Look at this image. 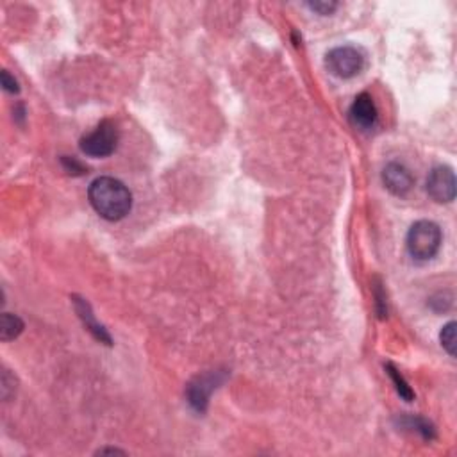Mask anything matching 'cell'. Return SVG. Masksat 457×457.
Returning a JSON list of instances; mask_svg holds the SVG:
<instances>
[{"instance_id": "9", "label": "cell", "mask_w": 457, "mask_h": 457, "mask_svg": "<svg viewBox=\"0 0 457 457\" xmlns=\"http://www.w3.org/2000/svg\"><path fill=\"white\" fill-rule=\"evenodd\" d=\"M73 305H75V312L79 315V318L83 320L84 327L90 330L91 336H93L97 341H100V343H105V345H112L111 336H109V332L105 330V327L100 325V323L97 322V318H95L90 304H88L84 298L73 297Z\"/></svg>"}, {"instance_id": "18", "label": "cell", "mask_w": 457, "mask_h": 457, "mask_svg": "<svg viewBox=\"0 0 457 457\" xmlns=\"http://www.w3.org/2000/svg\"><path fill=\"white\" fill-rule=\"evenodd\" d=\"M97 453H124V450H118V448H100Z\"/></svg>"}, {"instance_id": "2", "label": "cell", "mask_w": 457, "mask_h": 457, "mask_svg": "<svg viewBox=\"0 0 457 457\" xmlns=\"http://www.w3.org/2000/svg\"><path fill=\"white\" fill-rule=\"evenodd\" d=\"M441 228L431 220H420L411 225L406 238V247L414 261H431L441 247Z\"/></svg>"}, {"instance_id": "1", "label": "cell", "mask_w": 457, "mask_h": 457, "mask_svg": "<svg viewBox=\"0 0 457 457\" xmlns=\"http://www.w3.org/2000/svg\"><path fill=\"white\" fill-rule=\"evenodd\" d=\"M91 207L104 220L118 221L132 209V195L127 186L115 177L95 179L88 189Z\"/></svg>"}, {"instance_id": "14", "label": "cell", "mask_w": 457, "mask_h": 457, "mask_svg": "<svg viewBox=\"0 0 457 457\" xmlns=\"http://www.w3.org/2000/svg\"><path fill=\"white\" fill-rule=\"evenodd\" d=\"M2 399L4 400H9L11 399V395L15 393L16 389V379L11 377V374H9V370H4L2 372Z\"/></svg>"}, {"instance_id": "5", "label": "cell", "mask_w": 457, "mask_h": 457, "mask_svg": "<svg viewBox=\"0 0 457 457\" xmlns=\"http://www.w3.org/2000/svg\"><path fill=\"white\" fill-rule=\"evenodd\" d=\"M427 193L434 202L450 204L456 199V175L450 167H436L427 177Z\"/></svg>"}, {"instance_id": "17", "label": "cell", "mask_w": 457, "mask_h": 457, "mask_svg": "<svg viewBox=\"0 0 457 457\" xmlns=\"http://www.w3.org/2000/svg\"><path fill=\"white\" fill-rule=\"evenodd\" d=\"M63 164H65L66 172L70 174H84V167L80 163H77L75 159H70V157H63Z\"/></svg>"}, {"instance_id": "8", "label": "cell", "mask_w": 457, "mask_h": 457, "mask_svg": "<svg viewBox=\"0 0 457 457\" xmlns=\"http://www.w3.org/2000/svg\"><path fill=\"white\" fill-rule=\"evenodd\" d=\"M382 182H384L386 189L396 196H406L414 186L411 172L400 163L386 164L384 170H382Z\"/></svg>"}, {"instance_id": "3", "label": "cell", "mask_w": 457, "mask_h": 457, "mask_svg": "<svg viewBox=\"0 0 457 457\" xmlns=\"http://www.w3.org/2000/svg\"><path fill=\"white\" fill-rule=\"evenodd\" d=\"M325 65L332 75L340 79H352L363 72L367 59H364L363 51L352 45H343L329 51L325 56Z\"/></svg>"}, {"instance_id": "16", "label": "cell", "mask_w": 457, "mask_h": 457, "mask_svg": "<svg viewBox=\"0 0 457 457\" xmlns=\"http://www.w3.org/2000/svg\"><path fill=\"white\" fill-rule=\"evenodd\" d=\"M0 80H2V88H4L8 93H19L20 91V86H19V80L15 79V77L11 75V73L8 72V70H2V73H0Z\"/></svg>"}, {"instance_id": "13", "label": "cell", "mask_w": 457, "mask_h": 457, "mask_svg": "<svg viewBox=\"0 0 457 457\" xmlns=\"http://www.w3.org/2000/svg\"><path fill=\"white\" fill-rule=\"evenodd\" d=\"M441 347L448 352V356H456V322H448L439 332Z\"/></svg>"}, {"instance_id": "11", "label": "cell", "mask_w": 457, "mask_h": 457, "mask_svg": "<svg viewBox=\"0 0 457 457\" xmlns=\"http://www.w3.org/2000/svg\"><path fill=\"white\" fill-rule=\"evenodd\" d=\"M400 425L406 429H413L414 432L421 436L427 441H432L436 438V429L431 421H427L425 418L420 416H402L400 418Z\"/></svg>"}, {"instance_id": "6", "label": "cell", "mask_w": 457, "mask_h": 457, "mask_svg": "<svg viewBox=\"0 0 457 457\" xmlns=\"http://www.w3.org/2000/svg\"><path fill=\"white\" fill-rule=\"evenodd\" d=\"M220 382V372H209V374L199 375L195 381L189 382L186 395H188V402L191 404L193 409L199 411V413H206L211 393H213V389H216V386Z\"/></svg>"}, {"instance_id": "12", "label": "cell", "mask_w": 457, "mask_h": 457, "mask_svg": "<svg viewBox=\"0 0 457 457\" xmlns=\"http://www.w3.org/2000/svg\"><path fill=\"white\" fill-rule=\"evenodd\" d=\"M386 372H388L389 379H392L393 384H395L396 393H399V395L402 396V399L406 400V402H411V400H414V393H413V389H411L409 382H407L406 379L402 377V374H400V372L396 370L395 364H392V363L386 364Z\"/></svg>"}, {"instance_id": "4", "label": "cell", "mask_w": 457, "mask_h": 457, "mask_svg": "<svg viewBox=\"0 0 457 457\" xmlns=\"http://www.w3.org/2000/svg\"><path fill=\"white\" fill-rule=\"evenodd\" d=\"M118 129L112 122L104 120L86 136L80 138V150L90 157H107L118 145Z\"/></svg>"}, {"instance_id": "10", "label": "cell", "mask_w": 457, "mask_h": 457, "mask_svg": "<svg viewBox=\"0 0 457 457\" xmlns=\"http://www.w3.org/2000/svg\"><path fill=\"white\" fill-rule=\"evenodd\" d=\"M23 330V322L20 316L11 315V312H4L2 315V320H0V337L2 341H11L16 340V337L22 334Z\"/></svg>"}, {"instance_id": "15", "label": "cell", "mask_w": 457, "mask_h": 457, "mask_svg": "<svg viewBox=\"0 0 457 457\" xmlns=\"http://www.w3.org/2000/svg\"><path fill=\"white\" fill-rule=\"evenodd\" d=\"M309 9H312L315 13H318V15H332L334 11L337 9V2H309Z\"/></svg>"}, {"instance_id": "7", "label": "cell", "mask_w": 457, "mask_h": 457, "mask_svg": "<svg viewBox=\"0 0 457 457\" xmlns=\"http://www.w3.org/2000/svg\"><path fill=\"white\" fill-rule=\"evenodd\" d=\"M349 117L354 127L361 129V131H370V129H374L379 120V112L377 107H375L374 98L368 93L357 95L354 104L350 105Z\"/></svg>"}]
</instances>
